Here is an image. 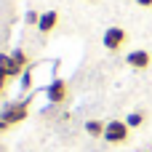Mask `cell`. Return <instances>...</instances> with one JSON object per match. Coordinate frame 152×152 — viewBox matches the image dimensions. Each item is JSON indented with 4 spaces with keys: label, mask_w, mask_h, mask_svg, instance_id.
<instances>
[{
    "label": "cell",
    "mask_w": 152,
    "mask_h": 152,
    "mask_svg": "<svg viewBox=\"0 0 152 152\" xmlns=\"http://www.w3.org/2000/svg\"><path fill=\"white\" fill-rule=\"evenodd\" d=\"M136 3H139V5H144V8H150V5H152V0H136Z\"/></svg>",
    "instance_id": "cell-14"
},
{
    "label": "cell",
    "mask_w": 152,
    "mask_h": 152,
    "mask_svg": "<svg viewBox=\"0 0 152 152\" xmlns=\"http://www.w3.org/2000/svg\"><path fill=\"white\" fill-rule=\"evenodd\" d=\"M29 102H13V104H8L3 112H0V118L8 123V126H19V123H24L27 120V115H29V107H27Z\"/></svg>",
    "instance_id": "cell-1"
},
{
    "label": "cell",
    "mask_w": 152,
    "mask_h": 152,
    "mask_svg": "<svg viewBox=\"0 0 152 152\" xmlns=\"http://www.w3.org/2000/svg\"><path fill=\"white\" fill-rule=\"evenodd\" d=\"M126 61L134 67V69H147L150 67V61H152V56H150V51H131L128 56H126Z\"/></svg>",
    "instance_id": "cell-5"
},
{
    "label": "cell",
    "mask_w": 152,
    "mask_h": 152,
    "mask_svg": "<svg viewBox=\"0 0 152 152\" xmlns=\"http://www.w3.org/2000/svg\"><path fill=\"white\" fill-rule=\"evenodd\" d=\"M104 128H107V123H102V120H88L86 123L88 136H104Z\"/></svg>",
    "instance_id": "cell-7"
},
{
    "label": "cell",
    "mask_w": 152,
    "mask_h": 152,
    "mask_svg": "<svg viewBox=\"0 0 152 152\" xmlns=\"http://www.w3.org/2000/svg\"><path fill=\"white\" fill-rule=\"evenodd\" d=\"M67 83L64 80H53V83H48V88H45V99L51 102V104H64L67 102Z\"/></svg>",
    "instance_id": "cell-4"
},
{
    "label": "cell",
    "mask_w": 152,
    "mask_h": 152,
    "mask_svg": "<svg viewBox=\"0 0 152 152\" xmlns=\"http://www.w3.org/2000/svg\"><path fill=\"white\" fill-rule=\"evenodd\" d=\"M11 59H13V61H16V64H21V67H24V69H27V61H29V59H27V53H24V51H21V48H16V51H13V53H11Z\"/></svg>",
    "instance_id": "cell-9"
},
{
    "label": "cell",
    "mask_w": 152,
    "mask_h": 152,
    "mask_svg": "<svg viewBox=\"0 0 152 152\" xmlns=\"http://www.w3.org/2000/svg\"><path fill=\"white\" fill-rule=\"evenodd\" d=\"M8 128H11V126H8V123H5V120L0 118V134H3V131H8Z\"/></svg>",
    "instance_id": "cell-13"
},
{
    "label": "cell",
    "mask_w": 152,
    "mask_h": 152,
    "mask_svg": "<svg viewBox=\"0 0 152 152\" xmlns=\"http://www.w3.org/2000/svg\"><path fill=\"white\" fill-rule=\"evenodd\" d=\"M126 40H128V35H126L123 27H110V29L104 32V37H102V43H104L107 51H118Z\"/></svg>",
    "instance_id": "cell-3"
},
{
    "label": "cell",
    "mask_w": 152,
    "mask_h": 152,
    "mask_svg": "<svg viewBox=\"0 0 152 152\" xmlns=\"http://www.w3.org/2000/svg\"><path fill=\"white\" fill-rule=\"evenodd\" d=\"M126 126H128V128H139V126H144V115H142V112H131V115L126 118Z\"/></svg>",
    "instance_id": "cell-8"
},
{
    "label": "cell",
    "mask_w": 152,
    "mask_h": 152,
    "mask_svg": "<svg viewBox=\"0 0 152 152\" xmlns=\"http://www.w3.org/2000/svg\"><path fill=\"white\" fill-rule=\"evenodd\" d=\"M128 126H126V120H112V123H107V128H104V139L110 142V144H123L126 139H128Z\"/></svg>",
    "instance_id": "cell-2"
},
{
    "label": "cell",
    "mask_w": 152,
    "mask_h": 152,
    "mask_svg": "<svg viewBox=\"0 0 152 152\" xmlns=\"http://www.w3.org/2000/svg\"><path fill=\"white\" fill-rule=\"evenodd\" d=\"M24 21H27V24H37V21H40V13H37V11H27Z\"/></svg>",
    "instance_id": "cell-11"
},
{
    "label": "cell",
    "mask_w": 152,
    "mask_h": 152,
    "mask_svg": "<svg viewBox=\"0 0 152 152\" xmlns=\"http://www.w3.org/2000/svg\"><path fill=\"white\" fill-rule=\"evenodd\" d=\"M56 24H59V13H56V11H45V13H40L37 29H40L43 35H48V32H53V29H56Z\"/></svg>",
    "instance_id": "cell-6"
},
{
    "label": "cell",
    "mask_w": 152,
    "mask_h": 152,
    "mask_svg": "<svg viewBox=\"0 0 152 152\" xmlns=\"http://www.w3.org/2000/svg\"><path fill=\"white\" fill-rule=\"evenodd\" d=\"M21 88H24V91L32 88V72H29V69H24V75H21Z\"/></svg>",
    "instance_id": "cell-10"
},
{
    "label": "cell",
    "mask_w": 152,
    "mask_h": 152,
    "mask_svg": "<svg viewBox=\"0 0 152 152\" xmlns=\"http://www.w3.org/2000/svg\"><path fill=\"white\" fill-rule=\"evenodd\" d=\"M5 80H8V75H5V69H0V94L5 91Z\"/></svg>",
    "instance_id": "cell-12"
}]
</instances>
